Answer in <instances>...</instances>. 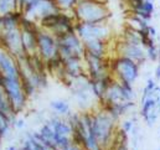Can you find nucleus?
<instances>
[{"mask_svg":"<svg viewBox=\"0 0 160 150\" xmlns=\"http://www.w3.org/2000/svg\"><path fill=\"white\" fill-rule=\"evenodd\" d=\"M77 22L84 24H107L111 14L106 2L98 0H77L72 10Z\"/></svg>","mask_w":160,"mask_h":150,"instance_id":"nucleus-1","label":"nucleus"},{"mask_svg":"<svg viewBox=\"0 0 160 150\" xmlns=\"http://www.w3.org/2000/svg\"><path fill=\"white\" fill-rule=\"evenodd\" d=\"M93 134L103 149H113L117 134V120L104 109L93 112Z\"/></svg>","mask_w":160,"mask_h":150,"instance_id":"nucleus-2","label":"nucleus"},{"mask_svg":"<svg viewBox=\"0 0 160 150\" xmlns=\"http://www.w3.org/2000/svg\"><path fill=\"white\" fill-rule=\"evenodd\" d=\"M111 71L117 81L123 83L134 84V82L139 77L140 66L129 58L118 56L111 63Z\"/></svg>","mask_w":160,"mask_h":150,"instance_id":"nucleus-3","label":"nucleus"},{"mask_svg":"<svg viewBox=\"0 0 160 150\" xmlns=\"http://www.w3.org/2000/svg\"><path fill=\"white\" fill-rule=\"evenodd\" d=\"M2 87L9 97V101L11 103V107H12V111L14 113L18 115L19 113H21L24 111L25 106H26V102H28V96L26 93L24 92V88H22V84H21V81L20 79H16V78H6V77H2Z\"/></svg>","mask_w":160,"mask_h":150,"instance_id":"nucleus-4","label":"nucleus"},{"mask_svg":"<svg viewBox=\"0 0 160 150\" xmlns=\"http://www.w3.org/2000/svg\"><path fill=\"white\" fill-rule=\"evenodd\" d=\"M57 42H58V53L62 60H67L72 57L83 58L84 52H86L84 45L80 36L76 34V31L58 38Z\"/></svg>","mask_w":160,"mask_h":150,"instance_id":"nucleus-5","label":"nucleus"},{"mask_svg":"<svg viewBox=\"0 0 160 150\" xmlns=\"http://www.w3.org/2000/svg\"><path fill=\"white\" fill-rule=\"evenodd\" d=\"M83 61L86 66V72L92 81L103 79L113 75L111 71V63L107 61V57H98L84 52Z\"/></svg>","mask_w":160,"mask_h":150,"instance_id":"nucleus-6","label":"nucleus"},{"mask_svg":"<svg viewBox=\"0 0 160 150\" xmlns=\"http://www.w3.org/2000/svg\"><path fill=\"white\" fill-rule=\"evenodd\" d=\"M76 34L80 36L82 42H88L93 40H103L107 41L109 38V29L107 24H84V22H76L75 25Z\"/></svg>","mask_w":160,"mask_h":150,"instance_id":"nucleus-7","label":"nucleus"},{"mask_svg":"<svg viewBox=\"0 0 160 150\" xmlns=\"http://www.w3.org/2000/svg\"><path fill=\"white\" fill-rule=\"evenodd\" d=\"M38 53L43 58L45 62L60 56L57 38L46 30H40L38 36Z\"/></svg>","mask_w":160,"mask_h":150,"instance_id":"nucleus-8","label":"nucleus"},{"mask_svg":"<svg viewBox=\"0 0 160 150\" xmlns=\"http://www.w3.org/2000/svg\"><path fill=\"white\" fill-rule=\"evenodd\" d=\"M117 51H118V56L129 58V60L134 61L135 63H138L139 66H143L148 60L145 48L143 46L132 45V43H128L123 40L120 42H118Z\"/></svg>","mask_w":160,"mask_h":150,"instance_id":"nucleus-9","label":"nucleus"},{"mask_svg":"<svg viewBox=\"0 0 160 150\" xmlns=\"http://www.w3.org/2000/svg\"><path fill=\"white\" fill-rule=\"evenodd\" d=\"M71 93L77 103V106L80 107L83 112L88 111V108L92 106V99L94 98V96L91 92V88H80V89H71Z\"/></svg>","mask_w":160,"mask_h":150,"instance_id":"nucleus-10","label":"nucleus"},{"mask_svg":"<svg viewBox=\"0 0 160 150\" xmlns=\"http://www.w3.org/2000/svg\"><path fill=\"white\" fill-rule=\"evenodd\" d=\"M40 31H30V30H21V40L24 50L28 55L32 56L38 53V36Z\"/></svg>","mask_w":160,"mask_h":150,"instance_id":"nucleus-11","label":"nucleus"},{"mask_svg":"<svg viewBox=\"0 0 160 150\" xmlns=\"http://www.w3.org/2000/svg\"><path fill=\"white\" fill-rule=\"evenodd\" d=\"M84 50L86 52L98 56V57H106L107 53V41L103 40H93V41H88L84 42Z\"/></svg>","mask_w":160,"mask_h":150,"instance_id":"nucleus-12","label":"nucleus"},{"mask_svg":"<svg viewBox=\"0 0 160 150\" xmlns=\"http://www.w3.org/2000/svg\"><path fill=\"white\" fill-rule=\"evenodd\" d=\"M50 108L53 111V114L57 115V117H61V118H67L70 114H71V106L67 101L65 99H55V101H51L50 103Z\"/></svg>","mask_w":160,"mask_h":150,"instance_id":"nucleus-13","label":"nucleus"},{"mask_svg":"<svg viewBox=\"0 0 160 150\" xmlns=\"http://www.w3.org/2000/svg\"><path fill=\"white\" fill-rule=\"evenodd\" d=\"M123 41L132 43V45L142 46V36H140L139 30H135L130 26H127L123 30Z\"/></svg>","mask_w":160,"mask_h":150,"instance_id":"nucleus-14","label":"nucleus"},{"mask_svg":"<svg viewBox=\"0 0 160 150\" xmlns=\"http://www.w3.org/2000/svg\"><path fill=\"white\" fill-rule=\"evenodd\" d=\"M11 125H14V119L4 112H0V138L1 139L6 138L10 134Z\"/></svg>","mask_w":160,"mask_h":150,"instance_id":"nucleus-15","label":"nucleus"},{"mask_svg":"<svg viewBox=\"0 0 160 150\" xmlns=\"http://www.w3.org/2000/svg\"><path fill=\"white\" fill-rule=\"evenodd\" d=\"M133 10H135V11H143V12H145V14L153 15L155 8H154L153 1H145V0H144L142 5H139L138 8H135V9H133Z\"/></svg>","mask_w":160,"mask_h":150,"instance_id":"nucleus-16","label":"nucleus"},{"mask_svg":"<svg viewBox=\"0 0 160 150\" xmlns=\"http://www.w3.org/2000/svg\"><path fill=\"white\" fill-rule=\"evenodd\" d=\"M145 52H147V57L150 61H158V57H159V47L157 45L147 48Z\"/></svg>","mask_w":160,"mask_h":150,"instance_id":"nucleus-17","label":"nucleus"},{"mask_svg":"<svg viewBox=\"0 0 160 150\" xmlns=\"http://www.w3.org/2000/svg\"><path fill=\"white\" fill-rule=\"evenodd\" d=\"M134 123H133V120L132 119H128V120H125V122H123V124H122V129L125 132V133H130L132 130H133V128H134Z\"/></svg>","mask_w":160,"mask_h":150,"instance_id":"nucleus-18","label":"nucleus"},{"mask_svg":"<svg viewBox=\"0 0 160 150\" xmlns=\"http://www.w3.org/2000/svg\"><path fill=\"white\" fill-rule=\"evenodd\" d=\"M157 87H158V86H157L155 79H153V78H148L147 84H145V87H144V88H145L147 91H149V92H154Z\"/></svg>","mask_w":160,"mask_h":150,"instance_id":"nucleus-19","label":"nucleus"},{"mask_svg":"<svg viewBox=\"0 0 160 150\" xmlns=\"http://www.w3.org/2000/svg\"><path fill=\"white\" fill-rule=\"evenodd\" d=\"M112 150H129V147H128L127 143H118V144L113 145V149Z\"/></svg>","mask_w":160,"mask_h":150,"instance_id":"nucleus-20","label":"nucleus"},{"mask_svg":"<svg viewBox=\"0 0 160 150\" xmlns=\"http://www.w3.org/2000/svg\"><path fill=\"white\" fill-rule=\"evenodd\" d=\"M147 30H148V34H149V36L153 38H155L158 36V32H157V30H155V28L154 26H152V25H149L148 28H147Z\"/></svg>","mask_w":160,"mask_h":150,"instance_id":"nucleus-21","label":"nucleus"},{"mask_svg":"<svg viewBox=\"0 0 160 150\" xmlns=\"http://www.w3.org/2000/svg\"><path fill=\"white\" fill-rule=\"evenodd\" d=\"M14 127L18 129H22L25 127V119H16L14 123Z\"/></svg>","mask_w":160,"mask_h":150,"instance_id":"nucleus-22","label":"nucleus"},{"mask_svg":"<svg viewBox=\"0 0 160 150\" xmlns=\"http://www.w3.org/2000/svg\"><path fill=\"white\" fill-rule=\"evenodd\" d=\"M154 77H155V79H157V81H159V79H160V63L158 65V67L155 68V72H154Z\"/></svg>","mask_w":160,"mask_h":150,"instance_id":"nucleus-23","label":"nucleus"},{"mask_svg":"<svg viewBox=\"0 0 160 150\" xmlns=\"http://www.w3.org/2000/svg\"><path fill=\"white\" fill-rule=\"evenodd\" d=\"M6 150H19L15 145H10V147H8V149Z\"/></svg>","mask_w":160,"mask_h":150,"instance_id":"nucleus-24","label":"nucleus"},{"mask_svg":"<svg viewBox=\"0 0 160 150\" xmlns=\"http://www.w3.org/2000/svg\"><path fill=\"white\" fill-rule=\"evenodd\" d=\"M145 1H153V0H145Z\"/></svg>","mask_w":160,"mask_h":150,"instance_id":"nucleus-25","label":"nucleus"},{"mask_svg":"<svg viewBox=\"0 0 160 150\" xmlns=\"http://www.w3.org/2000/svg\"><path fill=\"white\" fill-rule=\"evenodd\" d=\"M159 150H160V149H159Z\"/></svg>","mask_w":160,"mask_h":150,"instance_id":"nucleus-26","label":"nucleus"}]
</instances>
